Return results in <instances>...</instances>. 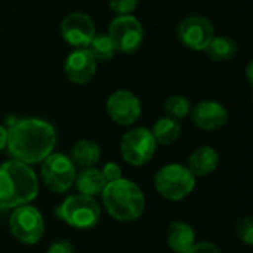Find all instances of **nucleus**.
Segmentation results:
<instances>
[{
	"label": "nucleus",
	"mask_w": 253,
	"mask_h": 253,
	"mask_svg": "<svg viewBox=\"0 0 253 253\" xmlns=\"http://www.w3.org/2000/svg\"><path fill=\"white\" fill-rule=\"evenodd\" d=\"M76 165L62 153H52L42 162V181L53 193H65L74 185Z\"/></svg>",
	"instance_id": "423d86ee"
},
{
	"label": "nucleus",
	"mask_w": 253,
	"mask_h": 253,
	"mask_svg": "<svg viewBox=\"0 0 253 253\" xmlns=\"http://www.w3.org/2000/svg\"><path fill=\"white\" fill-rule=\"evenodd\" d=\"M154 187L162 197L179 202L193 193L196 187V176L187 166L172 163L157 170L154 176Z\"/></svg>",
	"instance_id": "20e7f679"
},
{
	"label": "nucleus",
	"mask_w": 253,
	"mask_h": 253,
	"mask_svg": "<svg viewBox=\"0 0 253 253\" xmlns=\"http://www.w3.org/2000/svg\"><path fill=\"white\" fill-rule=\"evenodd\" d=\"M181 125L178 120H173L170 117H163V119H159L156 123H154V127L151 130L154 139L157 144H162V145H170L173 144L179 136H181Z\"/></svg>",
	"instance_id": "aec40b11"
},
{
	"label": "nucleus",
	"mask_w": 253,
	"mask_h": 253,
	"mask_svg": "<svg viewBox=\"0 0 253 253\" xmlns=\"http://www.w3.org/2000/svg\"><path fill=\"white\" fill-rule=\"evenodd\" d=\"M252 70H253V64L252 62H249V64H248V68H246V74H248V80H249V83H251V84H252V82H253Z\"/></svg>",
	"instance_id": "c85d7f7f"
},
{
	"label": "nucleus",
	"mask_w": 253,
	"mask_h": 253,
	"mask_svg": "<svg viewBox=\"0 0 253 253\" xmlns=\"http://www.w3.org/2000/svg\"><path fill=\"white\" fill-rule=\"evenodd\" d=\"M96 71V59L86 47L74 49L64 65V73L71 83L84 84L87 83Z\"/></svg>",
	"instance_id": "ddd939ff"
},
{
	"label": "nucleus",
	"mask_w": 253,
	"mask_h": 253,
	"mask_svg": "<svg viewBox=\"0 0 253 253\" xmlns=\"http://www.w3.org/2000/svg\"><path fill=\"white\" fill-rule=\"evenodd\" d=\"M107 113L113 122L122 126L133 125L141 117V101L130 90H116L107 99Z\"/></svg>",
	"instance_id": "9b49d317"
},
{
	"label": "nucleus",
	"mask_w": 253,
	"mask_h": 253,
	"mask_svg": "<svg viewBox=\"0 0 253 253\" xmlns=\"http://www.w3.org/2000/svg\"><path fill=\"white\" fill-rule=\"evenodd\" d=\"M104 178L107 182H111V181H116V179H120L122 178V169L117 163L114 162H108L105 163V166L101 169Z\"/></svg>",
	"instance_id": "393cba45"
},
{
	"label": "nucleus",
	"mask_w": 253,
	"mask_h": 253,
	"mask_svg": "<svg viewBox=\"0 0 253 253\" xmlns=\"http://www.w3.org/2000/svg\"><path fill=\"white\" fill-rule=\"evenodd\" d=\"M108 4L117 15H130L138 6V0H108Z\"/></svg>",
	"instance_id": "b1692460"
},
{
	"label": "nucleus",
	"mask_w": 253,
	"mask_h": 253,
	"mask_svg": "<svg viewBox=\"0 0 253 253\" xmlns=\"http://www.w3.org/2000/svg\"><path fill=\"white\" fill-rule=\"evenodd\" d=\"M190 114L193 123L208 132L218 130L228 122L227 108L216 101H202L194 108H191Z\"/></svg>",
	"instance_id": "4468645a"
},
{
	"label": "nucleus",
	"mask_w": 253,
	"mask_h": 253,
	"mask_svg": "<svg viewBox=\"0 0 253 253\" xmlns=\"http://www.w3.org/2000/svg\"><path fill=\"white\" fill-rule=\"evenodd\" d=\"M56 145L55 127L42 119L30 117L16 120L7 129V145L10 156L25 165L43 162L53 153Z\"/></svg>",
	"instance_id": "f257e3e1"
},
{
	"label": "nucleus",
	"mask_w": 253,
	"mask_h": 253,
	"mask_svg": "<svg viewBox=\"0 0 253 253\" xmlns=\"http://www.w3.org/2000/svg\"><path fill=\"white\" fill-rule=\"evenodd\" d=\"M47 253H73V246L67 240H58L47 249Z\"/></svg>",
	"instance_id": "bb28decb"
},
{
	"label": "nucleus",
	"mask_w": 253,
	"mask_h": 253,
	"mask_svg": "<svg viewBox=\"0 0 253 253\" xmlns=\"http://www.w3.org/2000/svg\"><path fill=\"white\" fill-rule=\"evenodd\" d=\"M219 165L218 153L208 145L196 148L188 157V169L194 176H206L216 170Z\"/></svg>",
	"instance_id": "2eb2a0df"
},
{
	"label": "nucleus",
	"mask_w": 253,
	"mask_h": 253,
	"mask_svg": "<svg viewBox=\"0 0 253 253\" xmlns=\"http://www.w3.org/2000/svg\"><path fill=\"white\" fill-rule=\"evenodd\" d=\"M95 34V24L84 12H71L61 22L62 39L76 49L87 47Z\"/></svg>",
	"instance_id": "f8f14e48"
},
{
	"label": "nucleus",
	"mask_w": 253,
	"mask_h": 253,
	"mask_svg": "<svg viewBox=\"0 0 253 253\" xmlns=\"http://www.w3.org/2000/svg\"><path fill=\"white\" fill-rule=\"evenodd\" d=\"M9 228L12 236L22 245H36L44 233V221L34 206L24 205L13 209Z\"/></svg>",
	"instance_id": "0eeeda50"
},
{
	"label": "nucleus",
	"mask_w": 253,
	"mask_h": 253,
	"mask_svg": "<svg viewBox=\"0 0 253 253\" xmlns=\"http://www.w3.org/2000/svg\"><path fill=\"white\" fill-rule=\"evenodd\" d=\"M237 236L239 239L248 245L252 246L253 245V219L252 216H245L239 221L237 224Z\"/></svg>",
	"instance_id": "5701e85b"
},
{
	"label": "nucleus",
	"mask_w": 253,
	"mask_h": 253,
	"mask_svg": "<svg viewBox=\"0 0 253 253\" xmlns=\"http://www.w3.org/2000/svg\"><path fill=\"white\" fill-rule=\"evenodd\" d=\"M165 113L166 117H170L173 120H181L184 117H187L191 113V104L187 98L181 96V95H172L165 101Z\"/></svg>",
	"instance_id": "4be33fe9"
},
{
	"label": "nucleus",
	"mask_w": 253,
	"mask_h": 253,
	"mask_svg": "<svg viewBox=\"0 0 253 253\" xmlns=\"http://www.w3.org/2000/svg\"><path fill=\"white\" fill-rule=\"evenodd\" d=\"M86 49L92 53V56L96 59V62L98 61L107 62L116 55V47H114L111 39L108 37V34H105V33L95 34Z\"/></svg>",
	"instance_id": "412c9836"
},
{
	"label": "nucleus",
	"mask_w": 253,
	"mask_h": 253,
	"mask_svg": "<svg viewBox=\"0 0 253 253\" xmlns=\"http://www.w3.org/2000/svg\"><path fill=\"white\" fill-rule=\"evenodd\" d=\"M70 159L74 165L80 168H92L101 159V148L96 142L89 139H82L74 144L71 148Z\"/></svg>",
	"instance_id": "a211bd4d"
},
{
	"label": "nucleus",
	"mask_w": 253,
	"mask_h": 253,
	"mask_svg": "<svg viewBox=\"0 0 253 253\" xmlns=\"http://www.w3.org/2000/svg\"><path fill=\"white\" fill-rule=\"evenodd\" d=\"M156 147L157 142L151 130L145 127H135L123 135L120 153L126 163L132 166H144L153 159Z\"/></svg>",
	"instance_id": "1a4fd4ad"
},
{
	"label": "nucleus",
	"mask_w": 253,
	"mask_h": 253,
	"mask_svg": "<svg viewBox=\"0 0 253 253\" xmlns=\"http://www.w3.org/2000/svg\"><path fill=\"white\" fill-rule=\"evenodd\" d=\"M39 194V178L30 165L15 159L0 165V209L30 205Z\"/></svg>",
	"instance_id": "f03ea898"
},
{
	"label": "nucleus",
	"mask_w": 253,
	"mask_h": 253,
	"mask_svg": "<svg viewBox=\"0 0 253 253\" xmlns=\"http://www.w3.org/2000/svg\"><path fill=\"white\" fill-rule=\"evenodd\" d=\"M7 145V127L0 125V151H3Z\"/></svg>",
	"instance_id": "cd10ccee"
},
{
	"label": "nucleus",
	"mask_w": 253,
	"mask_h": 253,
	"mask_svg": "<svg viewBox=\"0 0 253 253\" xmlns=\"http://www.w3.org/2000/svg\"><path fill=\"white\" fill-rule=\"evenodd\" d=\"M239 46L234 39L228 36H213V39L209 42L205 52L209 55L211 59L216 62L231 61L237 55Z\"/></svg>",
	"instance_id": "6ab92c4d"
},
{
	"label": "nucleus",
	"mask_w": 253,
	"mask_h": 253,
	"mask_svg": "<svg viewBox=\"0 0 253 253\" xmlns=\"http://www.w3.org/2000/svg\"><path fill=\"white\" fill-rule=\"evenodd\" d=\"M74 185L80 194L93 197V196L102 194L107 185V181L102 172L92 166V168H83L79 173H76Z\"/></svg>",
	"instance_id": "dca6fc26"
},
{
	"label": "nucleus",
	"mask_w": 253,
	"mask_h": 253,
	"mask_svg": "<svg viewBox=\"0 0 253 253\" xmlns=\"http://www.w3.org/2000/svg\"><path fill=\"white\" fill-rule=\"evenodd\" d=\"M215 36L212 22L202 15H191L184 18L178 27L179 42L191 50H205Z\"/></svg>",
	"instance_id": "9d476101"
},
{
	"label": "nucleus",
	"mask_w": 253,
	"mask_h": 253,
	"mask_svg": "<svg viewBox=\"0 0 253 253\" xmlns=\"http://www.w3.org/2000/svg\"><path fill=\"white\" fill-rule=\"evenodd\" d=\"M108 37L111 39L116 52H136L144 42V28L133 15H117L108 25Z\"/></svg>",
	"instance_id": "6e6552de"
},
{
	"label": "nucleus",
	"mask_w": 253,
	"mask_h": 253,
	"mask_svg": "<svg viewBox=\"0 0 253 253\" xmlns=\"http://www.w3.org/2000/svg\"><path fill=\"white\" fill-rule=\"evenodd\" d=\"M56 213L59 219L79 230L93 228L101 219V208L96 200L80 193L68 196L59 205Z\"/></svg>",
	"instance_id": "39448f33"
},
{
	"label": "nucleus",
	"mask_w": 253,
	"mask_h": 253,
	"mask_svg": "<svg viewBox=\"0 0 253 253\" xmlns=\"http://www.w3.org/2000/svg\"><path fill=\"white\" fill-rule=\"evenodd\" d=\"M166 240L173 252L185 253L196 243V233L185 222H173L168 228Z\"/></svg>",
	"instance_id": "f3484780"
},
{
	"label": "nucleus",
	"mask_w": 253,
	"mask_h": 253,
	"mask_svg": "<svg viewBox=\"0 0 253 253\" xmlns=\"http://www.w3.org/2000/svg\"><path fill=\"white\" fill-rule=\"evenodd\" d=\"M185 253H222V251L211 242H202L194 243Z\"/></svg>",
	"instance_id": "a878e982"
},
{
	"label": "nucleus",
	"mask_w": 253,
	"mask_h": 253,
	"mask_svg": "<svg viewBox=\"0 0 253 253\" xmlns=\"http://www.w3.org/2000/svg\"><path fill=\"white\" fill-rule=\"evenodd\" d=\"M102 205L107 213L119 222H132L145 211V196L132 181L120 178L107 182L102 191Z\"/></svg>",
	"instance_id": "7ed1b4c3"
}]
</instances>
